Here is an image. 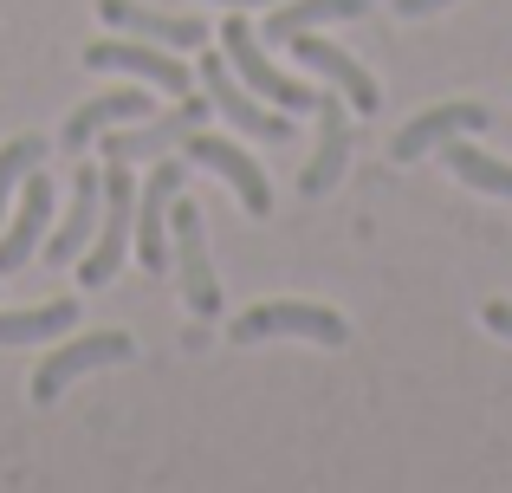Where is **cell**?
<instances>
[{
  "label": "cell",
  "instance_id": "52a82bcc",
  "mask_svg": "<svg viewBox=\"0 0 512 493\" xmlns=\"http://www.w3.org/2000/svg\"><path fill=\"white\" fill-rule=\"evenodd\" d=\"M201 85H208V104L240 130V137H253V143H292V111L260 104V91L240 85V78L227 72L221 52H208V59H201Z\"/></svg>",
  "mask_w": 512,
  "mask_h": 493
},
{
  "label": "cell",
  "instance_id": "7a4b0ae2",
  "mask_svg": "<svg viewBox=\"0 0 512 493\" xmlns=\"http://www.w3.org/2000/svg\"><path fill=\"white\" fill-rule=\"evenodd\" d=\"M221 59L240 72V85L247 91H260L266 104H279V111H318V85H305V78H292V72H279L273 59H266V39L253 33L247 20H240V7L221 20Z\"/></svg>",
  "mask_w": 512,
  "mask_h": 493
},
{
  "label": "cell",
  "instance_id": "e0dca14e",
  "mask_svg": "<svg viewBox=\"0 0 512 493\" xmlns=\"http://www.w3.org/2000/svg\"><path fill=\"white\" fill-rule=\"evenodd\" d=\"M137 117H150V98H143V91H111V98H85L72 117H65L59 150H91V143H98L104 130L137 124Z\"/></svg>",
  "mask_w": 512,
  "mask_h": 493
},
{
  "label": "cell",
  "instance_id": "3957f363",
  "mask_svg": "<svg viewBox=\"0 0 512 493\" xmlns=\"http://www.w3.org/2000/svg\"><path fill=\"white\" fill-rule=\"evenodd\" d=\"M208 124V98H188L182 91V104H169L163 117H137V124H117V130H104L98 137V150H104V163H156L163 150H182L195 130Z\"/></svg>",
  "mask_w": 512,
  "mask_h": 493
},
{
  "label": "cell",
  "instance_id": "44dd1931",
  "mask_svg": "<svg viewBox=\"0 0 512 493\" xmlns=\"http://www.w3.org/2000/svg\"><path fill=\"white\" fill-rule=\"evenodd\" d=\"M46 156H52L46 137H33V130H26V137H13L7 150H0V221H7V195H20V182L33 176Z\"/></svg>",
  "mask_w": 512,
  "mask_h": 493
},
{
  "label": "cell",
  "instance_id": "8992f818",
  "mask_svg": "<svg viewBox=\"0 0 512 493\" xmlns=\"http://www.w3.org/2000/svg\"><path fill=\"white\" fill-rule=\"evenodd\" d=\"M260 338H305V344H344L350 325L344 312L318 299H266V305H247L234 318V344H260Z\"/></svg>",
  "mask_w": 512,
  "mask_h": 493
},
{
  "label": "cell",
  "instance_id": "9c48e42d",
  "mask_svg": "<svg viewBox=\"0 0 512 493\" xmlns=\"http://www.w3.org/2000/svg\"><path fill=\"white\" fill-rule=\"evenodd\" d=\"M85 65L91 72H124V78H143V85L169 91V98H182L188 85H195V72L182 65V52L156 46V39H98V46H85Z\"/></svg>",
  "mask_w": 512,
  "mask_h": 493
},
{
  "label": "cell",
  "instance_id": "d6986e66",
  "mask_svg": "<svg viewBox=\"0 0 512 493\" xmlns=\"http://www.w3.org/2000/svg\"><path fill=\"white\" fill-rule=\"evenodd\" d=\"M78 325L72 299H46V305H7L0 312V344H52Z\"/></svg>",
  "mask_w": 512,
  "mask_h": 493
},
{
  "label": "cell",
  "instance_id": "30bf717a",
  "mask_svg": "<svg viewBox=\"0 0 512 493\" xmlns=\"http://www.w3.org/2000/svg\"><path fill=\"white\" fill-rule=\"evenodd\" d=\"M182 156L195 169H208L214 182H227V189L240 195V208H247L253 221L273 215V189H266V169L253 163V150H240L234 137H208V130H195V137L182 143Z\"/></svg>",
  "mask_w": 512,
  "mask_h": 493
},
{
  "label": "cell",
  "instance_id": "2e32d148",
  "mask_svg": "<svg viewBox=\"0 0 512 493\" xmlns=\"http://www.w3.org/2000/svg\"><path fill=\"white\" fill-rule=\"evenodd\" d=\"M344 163H350V117H344V91H318V150L312 163L299 169V195H331L344 182Z\"/></svg>",
  "mask_w": 512,
  "mask_h": 493
},
{
  "label": "cell",
  "instance_id": "603a6c76",
  "mask_svg": "<svg viewBox=\"0 0 512 493\" xmlns=\"http://www.w3.org/2000/svg\"><path fill=\"white\" fill-rule=\"evenodd\" d=\"M441 7H448V0H396L402 20H422V13H441Z\"/></svg>",
  "mask_w": 512,
  "mask_h": 493
},
{
  "label": "cell",
  "instance_id": "6da1fadb",
  "mask_svg": "<svg viewBox=\"0 0 512 493\" xmlns=\"http://www.w3.org/2000/svg\"><path fill=\"white\" fill-rule=\"evenodd\" d=\"M130 241H137V176H130V163H104V215H98L91 247L78 253V279L111 286L117 266L130 260Z\"/></svg>",
  "mask_w": 512,
  "mask_h": 493
},
{
  "label": "cell",
  "instance_id": "ba28073f",
  "mask_svg": "<svg viewBox=\"0 0 512 493\" xmlns=\"http://www.w3.org/2000/svg\"><path fill=\"white\" fill-rule=\"evenodd\" d=\"M130 357H137V338H130V331H85V338H65L52 357H39L33 403H59V390H65V383H78L85 370L130 364Z\"/></svg>",
  "mask_w": 512,
  "mask_h": 493
},
{
  "label": "cell",
  "instance_id": "8fae6325",
  "mask_svg": "<svg viewBox=\"0 0 512 493\" xmlns=\"http://www.w3.org/2000/svg\"><path fill=\"white\" fill-rule=\"evenodd\" d=\"M487 124H493V111H487V104H474V98L428 104L422 117H409V124L396 130V143H389V156H396V163H415V156L441 150V143H454V137H480Z\"/></svg>",
  "mask_w": 512,
  "mask_h": 493
},
{
  "label": "cell",
  "instance_id": "277c9868",
  "mask_svg": "<svg viewBox=\"0 0 512 493\" xmlns=\"http://www.w3.org/2000/svg\"><path fill=\"white\" fill-rule=\"evenodd\" d=\"M182 182H188V156H156V169L137 182V241H130V253L150 279L169 273V202L182 195Z\"/></svg>",
  "mask_w": 512,
  "mask_h": 493
},
{
  "label": "cell",
  "instance_id": "7c38bea8",
  "mask_svg": "<svg viewBox=\"0 0 512 493\" xmlns=\"http://www.w3.org/2000/svg\"><path fill=\"white\" fill-rule=\"evenodd\" d=\"M98 215H104V169H78L72 176V202H65V221L59 228H46V241H39V260L59 273V266H72L78 253L91 247V234H98Z\"/></svg>",
  "mask_w": 512,
  "mask_h": 493
},
{
  "label": "cell",
  "instance_id": "cb8c5ba5",
  "mask_svg": "<svg viewBox=\"0 0 512 493\" xmlns=\"http://www.w3.org/2000/svg\"><path fill=\"white\" fill-rule=\"evenodd\" d=\"M221 7H273V0H221Z\"/></svg>",
  "mask_w": 512,
  "mask_h": 493
},
{
  "label": "cell",
  "instance_id": "7402d4cb",
  "mask_svg": "<svg viewBox=\"0 0 512 493\" xmlns=\"http://www.w3.org/2000/svg\"><path fill=\"white\" fill-rule=\"evenodd\" d=\"M480 325L493 331V338H512V305L506 299H493V305H480Z\"/></svg>",
  "mask_w": 512,
  "mask_h": 493
},
{
  "label": "cell",
  "instance_id": "4fadbf2b",
  "mask_svg": "<svg viewBox=\"0 0 512 493\" xmlns=\"http://www.w3.org/2000/svg\"><path fill=\"white\" fill-rule=\"evenodd\" d=\"M52 202H59V189H52L46 163H39L33 176L20 182L13 221H7V234H0V279H13V273H20V266L39 253V241H46V228H52Z\"/></svg>",
  "mask_w": 512,
  "mask_h": 493
},
{
  "label": "cell",
  "instance_id": "ac0fdd59",
  "mask_svg": "<svg viewBox=\"0 0 512 493\" xmlns=\"http://www.w3.org/2000/svg\"><path fill=\"white\" fill-rule=\"evenodd\" d=\"M363 13H370V0H279V7L266 13V39L286 46L292 33H318V26H331V20H363Z\"/></svg>",
  "mask_w": 512,
  "mask_h": 493
},
{
  "label": "cell",
  "instance_id": "5b68a950",
  "mask_svg": "<svg viewBox=\"0 0 512 493\" xmlns=\"http://www.w3.org/2000/svg\"><path fill=\"white\" fill-rule=\"evenodd\" d=\"M169 266L182 279V299L195 318H214L221 312V279H214V260H208V234H201V208L188 195L169 202Z\"/></svg>",
  "mask_w": 512,
  "mask_h": 493
},
{
  "label": "cell",
  "instance_id": "5bb4252c",
  "mask_svg": "<svg viewBox=\"0 0 512 493\" xmlns=\"http://www.w3.org/2000/svg\"><path fill=\"white\" fill-rule=\"evenodd\" d=\"M98 20L111 26V33L156 39V46H169V52H195V46H208V20H195V13L143 7V0H98Z\"/></svg>",
  "mask_w": 512,
  "mask_h": 493
},
{
  "label": "cell",
  "instance_id": "ffe728a7",
  "mask_svg": "<svg viewBox=\"0 0 512 493\" xmlns=\"http://www.w3.org/2000/svg\"><path fill=\"white\" fill-rule=\"evenodd\" d=\"M441 156H448V169L467 182V189H480V195H506V202H512V163H500V156H487V150H474L467 137L441 143Z\"/></svg>",
  "mask_w": 512,
  "mask_h": 493
},
{
  "label": "cell",
  "instance_id": "9a60e30c",
  "mask_svg": "<svg viewBox=\"0 0 512 493\" xmlns=\"http://www.w3.org/2000/svg\"><path fill=\"white\" fill-rule=\"evenodd\" d=\"M286 46H292V59H299L305 72H318L325 85H338V91H344V104H350V111H363V117H370L376 104H383V91H376V78L363 72V65L350 59L344 46H331L325 33H292Z\"/></svg>",
  "mask_w": 512,
  "mask_h": 493
}]
</instances>
